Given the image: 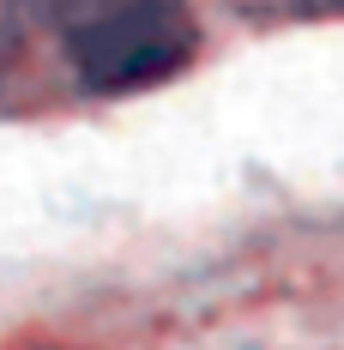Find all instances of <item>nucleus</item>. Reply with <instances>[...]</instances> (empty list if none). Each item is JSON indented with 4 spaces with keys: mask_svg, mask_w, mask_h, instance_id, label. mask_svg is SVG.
<instances>
[{
    "mask_svg": "<svg viewBox=\"0 0 344 350\" xmlns=\"http://www.w3.org/2000/svg\"><path fill=\"white\" fill-rule=\"evenodd\" d=\"M31 18L55 31L67 67L91 91L157 85L194 55V18L181 0H31Z\"/></svg>",
    "mask_w": 344,
    "mask_h": 350,
    "instance_id": "obj_1",
    "label": "nucleus"
},
{
    "mask_svg": "<svg viewBox=\"0 0 344 350\" xmlns=\"http://www.w3.org/2000/svg\"><path fill=\"white\" fill-rule=\"evenodd\" d=\"M31 0H0V72L25 55V36H31Z\"/></svg>",
    "mask_w": 344,
    "mask_h": 350,
    "instance_id": "obj_2",
    "label": "nucleus"
}]
</instances>
